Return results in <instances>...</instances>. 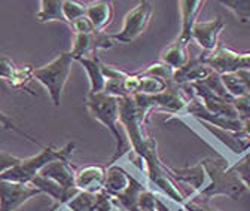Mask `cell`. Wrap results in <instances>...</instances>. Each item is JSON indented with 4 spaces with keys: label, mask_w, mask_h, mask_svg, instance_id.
<instances>
[{
    "label": "cell",
    "mask_w": 250,
    "mask_h": 211,
    "mask_svg": "<svg viewBox=\"0 0 250 211\" xmlns=\"http://www.w3.org/2000/svg\"><path fill=\"white\" fill-rule=\"evenodd\" d=\"M97 201V192H82L79 191L66 205L72 210V211H91L94 204Z\"/></svg>",
    "instance_id": "4316f807"
},
{
    "label": "cell",
    "mask_w": 250,
    "mask_h": 211,
    "mask_svg": "<svg viewBox=\"0 0 250 211\" xmlns=\"http://www.w3.org/2000/svg\"><path fill=\"white\" fill-rule=\"evenodd\" d=\"M161 61L166 63L167 66H170L174 70H179V69L185 67L188 63L191 61L189 52H188V45L176 40L167 49L163 51V54H161Z\"/></svg>",
    "instance_id": "d6986e66"
},
{
    "label": "cell",
    "mask_w": 250,
    "mask_h": 211,
    "mask_svg": "<svg viewBox=\"0 0 250 211\" xmlns=\"http://www.w3.org/2000/svg\"><path fill=\"white\" fill-rule=\"evenodd\" d=\"M249 97H250V94H249Z\"/></svg>",
    "instance_id": "60d3db41"
},
{
    "label": "cell",
    "mask_w": 250,
    "mask_h": 211,
    "mask_svg": "<svg viewBox=\"0 0 250 211\" xmlns=\"http://www.w3.org/2000/svg\"><path fill=\"white\" fill-rule=\"evenodd\" d=\"M119 211H122V210H119Z\"/></svg>",
    "instance_id": "b9f144b4"
},
{
    "label": "cell",
    "mask_w": 250,
    "mask_h": 211,
    "mask_svg": "<svg viewBox=\"0 0 250 211\" xmlns=\"http://www.w3.org/2000/svg\"><path fill=\"white\" fill-rule=\"evenodd\" d=\"M21 161H22V158H18L12 153L0 150V175L5 174L9 170H12L14 167H17Z\"/></svg>",
    "instance_id": "e575fe53"
},
{
    "label": "cell",
    "mask_w": 250,
    "mask_h": 211,
    "mask_svg": "<svg viewBox=\"0 0 250 211\" xmlns=\"http://www.w3.org/2000/svg\"><path fill=\"white\" fill-rule=\"evenodd\" d=\"M221 79H222V83L227 89V93L232 98L249 96L247 86L244 85L243 79L237 73H224V75H221Z\"/></svg>",
    "instance_id": "cb8c5ba5"
},
{
    "label": "cell",
    "mask_w": 250,
    "mask_h": 211,
    "mask_svg": "<svg viewBox=\"0 0 250 211\" xmlns=\"http://www.w3.org/2000/svg\"><path fill=\"white\" fill-rule=\"evenodd\" d=\"M86 109L92 115L94 119H97L100 124H103L113 135L116 141L115 153L109 161V165L116 164L124 155H127L131 146L125 134L121 120H119V98L106 96V94H97V96H86Z\"/></svg>",
    "instance_id": "7a4b0ae2"
},
{
    "label": "cell",
    "mask_w": 250,
    "mask_h": 211,
    "mask_svg": "<svg viewBox=\"0 0 250 211\" xmlns=\"http://www.w3.org/2000/svg\"><path fill=\"white\" fill-rule=\"evenodd\" d=\"M39 174L54 180L55 183H58L64 189H76L75 186L76 170L72 167L69 159H55L49 162L46 167H43V170Z\"/></svg>",
    "instance_id": "5bb4252c"
},
{
    "label": "cell",
    "mask_w": 250,
    "mask_h": 211,
    "mask_svg": "<svg viewBox=\"0 0 250 211\" xmlns=\"http://www.w3.org/2000/svg\"><path fill=\"white\" fill-rule=\"evenodd\" d=\"M152 5L147 0L140 2L134 9H131L127 15L124 17L122 28L119 33H113L112 38L118 43H131L139 39L150 24L152 19Z\"/></svg>",
    "instance_id": "5b68a950"
},
{
    "label": "cell",
    "mask_w": 250,
    "mask_h": 211,
    "mask_svg": "<svg viewBox=\"0 0 250 211\" xmlns=\"http://www.w3.org/2000/svg\"><path fill=\"white\" fill-rule=\"evenodd\" d=\"M139 210L140 211H170L167 204L150 189H145L139 198Z\"/></svg>",
    "instance_id": "603a6c76"
},
{
    "label": "cell",
    "mask_w": 250,
    "mask_h": 211,
    "mask_svg": "<svg viewBox=\"0 0 250 211\" xmlns=\"http://www.w3.org/2000/svg\"><path fill=\"white\" fill-rule=\"evenodd\" d=\"M221 5L232 12L241 24L250 21V0H222Z\"/></svg>",
    "instance_id": "484cf974"
},
{
    "label": "cell",
    "mask_w": 250,
    "mask_h": 211,
    "mask_svg": "<svg viewBox=\"0 0 250 211\" xmlns=\"http://www.w3.org/2000/svg\"><path fill=\"white\" fill-rule=\"evenodd\" d=\"M182 207L186 211H219L217 208H213L211 205H208V201H206V199H203V201L188 199Z\"/></svg>",
    "instance_id": "74e56055"
},
{
    "label": "cell",
    "mask_w": 250,
    "mask_h": 211,
    "mask_svg": "<svg viewBox=\"0 0 250 211\" xmlns=\"http://www.w3.org/2000/svg\"><path fill=\"white\" fill-rule=\"evenodd\" d=\"M79 64L83 66L88 79H89V93L88 96H97V94H103L104 86H106V77L103 75L102 70V61L97 57V54L89 55V57H83L76 59Z\"/></svg>",
    "instance_id": "e0dca14e"
},
{
    "label": "cell",
    "mask_w": 250,
    "mask_h": 211,
    "mask_svg": "<svg viewBox=\"0 0 250 211\" xmlns=\"http://www.w3.org/2000/svg\"><path fill=\"white\" fill-rule=\"evenodd\" d=\"M0 125H3L6 130H11V131H15V133H18L20 135H22V137H25V138H28L31 143H35L36 146H39V147H43V144L39 141V140H36L33 135H30L28 133H25V131H22L15 122H14V120L8 116V115H5L2 110H0Z\"/></svg>",
    "instance_id": "4dcf8cb0"
},
{
    "label": "cell",
    "mask_w": 250,
    "mask_h": 211,
    "mask_svg": "<svg viewBox=\"0 0 250 211\" xmlns=\"http://www.w3.org/2000/svg\"><path fill=\"white\" fill-rule=\"evenodd\" d=\"M113 3L109 0H97L86 5L85 15L92 22L96 32H104V28L112 22L113 19Z\"/></svg>",
    "instance_id": "ac0fdd59"
},
{
    "label": "cell",
    "mask_w": 250,
    "mask_h": 211,
    "mask_svg": "<svg viewBox=\"0 0 250 211\" xmlns=\"http://www.w3.org/2000/svg\"><path fill=\"white\" fill-rule=\"evenodd\" d=\"M38 195L42 192L35 186L0 178V211H15Z\"/></svg>",
    "instance_id": "52a82bcc"
},
{
    "label": "cell",
    "mask_w": 250,
    "mask_h": 211,
    "mask_svg": "<svg viewBox=\"0 0 250 211\" xmlns=\"http://www.w3.org/2000/svg\"><path fill=\"white\" fill-rule=\"evenodd\" d=\"M94 33H91V35H75L73 46L69 52L70 57L73 58V61H76V59H79V58H83V57H89V55L97 54L96 43H94Z\"/></svg>",
    "instance_id": "44dd1931"
},
{
    "label": "cell",
    "mask_w": 250,
    "mask_h": 211,
    "mask_svg": "<svg viewBox=\"0 0 250 211\" xmlns=\"http://www.w3.org/2000/svg\"><path fill=\"white\" fill-rule=\"evenodd\" d=\"M30 185L35 186L36 189H39L42 193L49 195L54 199L55 205H54L52 211H58V208H61L62 205H66L79 192V189H64L62 186H60L58 183H55L54 180L46 178V177H43L41 174L36 175L33 180H31Z\"/></svg>",
    "instance_id": "8fae6325"
},
{
    "label": "cell",
    "mask_w": 250,
    "mask_h": 211,
    "mask_svg": "<svg viewBox=\"0 0 250 211\" xmlns=\"http://www.w3.org/2000/svg\"><path fill=\"white\" fill-rule=\"evenodd\" d=\"M85 9H86V6H83L79 2H75V0H62V14H64V18L69 25L75 19L83 17Z\"/></svg>",
    "instance_id": "f546056e"
},
{
    "label": "cell",
    "mask_w": 250,
    "mask_h": 211,
    "mask_svg": "<svg viewBox=\"0 0 250 211\" xmlns=\"http://www.w3.org/2000/svg\"><path fill=\"white\" fill-rule=\"evenodd\" d=\"M115 207V201L113 198L106 192V191H100L97 192V201L94 204L91 211H112Z\"/></svg>",
    "instance_id": "1f68e13d"
},
{
    "label": "cell",
    "mask_w": 250,
    "mask_h": 211,
    "mask_svg": "<svg viewBox=\"0 0 250 211\" xmlns=\"http://www.w3.org/2000/svg\"><path fill=\"white\" fill-rule=\"evenodd\" d=\"M243 133L250 137V117L243 120Z\"/></svg>",
    "instance_id": "f35d334b"
},
{
    "label": "cell",
    "mask_w": 250,
    "mask_h": 211,
    "mask_svg": "<svg viewBox=\"0 0 250 211\" xmlns=\"http://www.w3.org/2000/svg\"><path fill=\"white\" fill-rule=\"evenodd\" d=\"M211 73H213V69L208 67L200 57L197 59H191L185 67L174 70V76L171 82L176 83L177 86H185V85H191L195 82H203Z\"/></svg>",
    "instance_id": "9a60e30c"
},
{
    "label": "cell",
    "mask_w": 250,
    "mask_h": 211,
    "mask_svg": "<svg viewBox=\"0 0 250 211\" xmlns=\"http://www.w3.org/2000/svg\"><path fill=\"white\" fill-rule=\"evenodd\" d=\"M72 63L73 58L70 57V54L61 52L51 63L35 69L33 79H36L41 85H43L55 107H60L61 104V96L70 75Z\"/></svg>",
    "instance_id": "277c9868"
},
{
    "label": "cell",
    "mask_w": 250,
    "mask_h": 211,
    "mask_svg": "<svg viewBox=\"0 0 250 211\" xmlns=\"http://www.w3.org/2000/svg\"><path fill=\"white\" fill-rule=\"evenodd\" d=\"M177 211H186V210H185V208L182 207V208H180V210H177Z\"/></svg>",
    "instance_id": "ab89813d"
},
{
    "label": "cell",
    "mask_w": 250,
    "mask_h": 211,
    "mask_svg": "<svg viewBox=\"0 0 250 211\" xmlns=\"http://www.w3.org/2000/svg\"><path fill=\"white\" fill-rule=\"evenodd\" d=\"M167 171L174 182H182V183L192 186L194 196L198 195L208 183L206 170L201 162H198L194 167H185V168H173L167 165Z\"/></svg>",
    "instance_id": "30bf717a"
},
{
    "label": "cell",
    "mask_w": 250,
    "mask_h": 211,
    "mask_svg": "<svg viewBox=\"0 0 250 211\" xmlns=\"http://www.w3.org/2000/svg\"><path fill=\"white\" fill-rule=\"evenodd\" d=\"M198 122L211 135H214V138H217L227 149H229L232 153H235L238 156H243V155H246L250 150V137L246 135L244 133H234V131L222 130V128L213 127L210 124L201 122V120H198Z\"/></svg>",
    "instance_id": "9c48e42d"
},
{
    "label": "cell",
    "mask_w": 250,
    "mask_h": 211,
    "mask_svg": "<svg viewBox=\"0 0 250 211\" xmlns=\"http://www.w3.org/2000/svg\"><path fill=\"white\" fill-rule=\"evenodd\" d=\"M143 75L146 76H155V77H160L166 82H171L173 80V76H174V69H171L170 66H167L166 63L163 61H158V63H153L150 64L146 70L142 72Z\"/></svg>",
    "instance_id": "f1b7e54d"
},
{
    "label": "cell",
    "mask_w": 250,
    "mask_h": 211,
    "mask_svg": "<svg viewBox=\"0 0 250 211\" xmlns=\"http://www.w3.org/2000/svg\"><path fill=\"white\" fill-rule=\"evenodd\" d=\"M206 170L208 183L207 186L194 198H203L208 201L214 196H227L231 199H240L246 192V186L238 178V175L231 170V164L224 156H208L200 161Z\"/></svg>",
    "instance_id": "6da1fadb"
},
{
    "label": "cell",
    "mask_w": 250,
    "mask_h": 211,
    "mask_svg": "<svg viewBox=\"0 0 250 211\" xmlns=\"http://www.w3.org/2000/svg\"><path fill=\"white\" fill-rule=\"evenodd\" d=\"M139 89H140V73H136V75L128 73L127 77L124 79L125 94H127V97H133L139 94Z\"/></svg>",
    "instance_id": "d6a6232c"
},
{
    "label": "cell",
    "mask_w": 250,
    "mask_h": 211,
    "mask_svg": "<svg viewBox=\"0 0 250 211\" xmlns=\"http://www.w3.org/2000/svg\"><path fill=\"white\" fill-rule=\"evenodd\" d=\"M232 106H234V109L237 110L238 117H240L241 120L250 117V97H249V96L234 98Z\"/></svg>",
    "instance_id": "8d00e7d4"
},
{
    "label": "cell",
    "mask_w": 250,
    "mask_h": 211,
    "mask_svg": "<svg viewBox=\"0 0 250 211\" xmlns=\"http://www.w3.org/2000/svg\"><path fill=\"white\" fill-rule=\"evenodd\" d=\"M133 178L134 177L131 174H128L121 165H118V164L107 165L103 191H106L112 198H116L128 189Z\"/></svg>",
    "instance_id": "2e32d148"
},
{
    "label": "cell",
    "mask_w": 250,
    "mask_h": 211,
    "mask_svg": "<svg viewBox=\"0 0 250 211\" xmlns=\"http://www.w3.org/2000/svg\"><path fill=\"white\" fill-rule=\"evenodd\" d=\"M15 69H17V64L11 58H8L6 55H0V79L9 82L15 73Z\"/></svg>",
    "instance_id": "d590c367"
},
{
    "label": "cell",
    "mask_w": 250,
    "mask_h": 211,
    "mask_svg": "<svg viewBox=\"0 0 250 211\" xmlns=\"http://www.w3.org/2000/svg\"><path fill=\"white\" fill-rule=\"evenodd\" d=\"M231 170L238 175L246 189L250 191V150L246 155H243V158L238 162L231 164Z\"/></svg>",
    "instance_id": "83f0119b"
},
{
    "label": "cell",
    "mask_w": 250,
    "mask_h": 211,
    "mask_svg": "<svg viewBox=\"0 0 250 211\" xmlns=\"http://www.w3.org/2000/svg\"><path fill=\"white\" fill-rule=\"evenodd\" d=\"M70 27L73 28L75 35H91V33L96 32V28H94L92 22L86 18V15H83V17L75 19V21L70 24Z\"/></svg>",
    "instance_id": "836d02e7"
},
{
    "label": "cell",
    "mask_w": 250,
    "mask_h": 211,
    "mask_svg": "<svg viewBox=\"0 0 250 211\" xmlns=\"http://www.w3.org/2000/svg\"><path fill=\"white\" fill-rule=\"evenodd\" d=\"M106 168L103 165H86L76 170L75 186L82 192H100L103 189Z\"/></svg>",
    "instance_id": "7c38bea8"
},
{
    "label": "cell",
    "mask_w": 250,
    "mask_h": 211,
    "mask_svg": "<svg viewBox=\"0 0 250 211\" xmlns=\"http://www.w3.org/2000/svg\"><path fill=\"white\" fill-rule=\"evenodd\" d=\"M35 66H31V64H22V66H17L15 69V73L14 76L11 77V80L8 82L11 88L14 89H24V91L30 93L31 96H35L33 93L30 91V88L27 86L28 82L33 79V73H35Z\"/></svg>",
    "instance_id": "7402d4cb"
},
{
    "label": "cell",
    "mask_w": 250,
    "mask_h": 211,
    "mask_svg": "<svg viewBox=\"0 0 250 211\" xmlns=\"http://www.w3.org/2000/svg\"><path fill=\"white\" fill-rule=\"evenodd\" d=\"M73 150H75V143H67L61 149L54 146H43L38 155L22 159L17 167L0 175V178L9 180V182H15V183L30 185L31 180L36 175H39L43 167H46L49 162L55 159H69L73 153Z\"/></svg>",
    "instance_id": "3957f363"
},
{
    "label": "cell",
    "mask_w": 250,
    "mask_h": 211,
    "mask_svg": "<svg viewBox=\"0 0 250 211\" xmlns=\"http://www.w3.org/2000/svg\"><path fill=\"white\" fill-rule=\"evenodd\" d=\"M177 5H179L180 15H182V30H180L177 40L185 45H189V42L192 40V28L206 2L204 0H182Z\"/></svg>",
    "instance_id": "4fadbf2b"
},
{
    "label": "cell",
    "mask_w": 250,
    "mask_h": 211,
    "mask_svg": "<svg viewBox=\"0 0 250 211\" xmlns=\"http://www.w3.org/2000/svg\"><path fill=\"white\" fill-rule=\"evenodd\" d=\"M36 19L39 22L60 21V22L67 24L64 14H62V0H42Z\"/></svg>",
    "instance_id": "ffe728a7"
},
{
    "label": "cell",
    "mask_w": 250,
    "mask_h": 211,
    "mask_svg": "<svg viewBox=\"0 0 250 211\" xmlns=\"http://www.w3.org/2000/svg\"><path fill=\"white\" fill-rule=\"evenodd\" d=\"M170 82H166L160 77L155 76H146L143 73H140V89L139 94H145V96H156L164 93Z\"/></svg>",
    "instance_id": "d4e9b609"
},
{
    "label": "cell",
    "mask_w": 250,
    "mask_h": 211,
    "mask_svg": "<svg viewBox=\"0 0 250 211\" xmlns=\"http://www.w3.org/2000/svg\"><path fill=\"white\" fill-rule=\"evenodd\" d=\"M143 168L147 173L149 182L158 188L164 195H167L171 201L177 202L179 205H183L189 199L179 189L177 182H174L171 178V175L167 171V165L160 159L158 153L150 156V159H146V162H143Z\"/></svg>",
    "instance_id": "8992f818"
},
{
    "label": "cell",
    "mask_w": 250,
    "mask_h": 211,
    "mask_svg": "<svg viewBox=\"0 0 250 211\" xmlns=\"http://www.w3.org/2000/svg\"><path fill=\"white\" fill-rule=\"evenodd\" d=\"M224 28L225 21L222 19V17H217L216 19L207 22L197 21L192 28V40L203 48L204 55H208L219 46V36L222 35Z\"/></svg>",
    "instance_id": "ba28073f"
}]
</instances>
